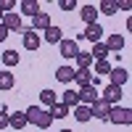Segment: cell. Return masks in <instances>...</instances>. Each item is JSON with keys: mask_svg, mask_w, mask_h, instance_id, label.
I'll return each mask as SVG.
<instances>
[{"mask_svg": "<svg viewBox=\"0 0 132 132\" xmlns=\"http://www.w3.org/2000/svg\"><path fill=\"white\" fill-rule=\"evenodd\" d=\"M108 108H111V106H106L101 98H98V101L90 106V116L93 119H101V122H108Z\"/></svg>", "mask_w": 132, "mask_h": 132, "instance_id": "obj_8", "label": "cell"}, {"mask_svg": "<svg viewBox=\"0 0 132 132\" xmlns=\"http://www.w3.org/2000/svg\"><path fill=\"white\" fill-rule=\"evenodd\" d=\"M77 95H79V106H87V108H90V106L98 101V98H101V95H98V87H93V85L82 87V90L77 93Z\"/></svg>", "mask_w": 132, "mask_h": 132, "instance_id": "obj_6", "label": "cell"}, {"mask_svg": "<svg viewBox=\"0 0 132 132\" xmlns=\"http://www.w3.org/2000/svg\"><path fill=\"white\" fill-rule=\"evenodd\" d=\"M0 58H3V63L11 69V66H16V63H19V53H16V50H5Z\"/></svg>", "mask_w": 132, "mask_h": 132, "instance_id": "obj_27", "label": "cell"}, {"mask_svg": "<svg viewBox=\"0 0 132 132\" xmlns=\"http://www.w3.org/2000/svg\"><path fill=\"white\" fill-rule=\"evenodd\" d=\"M108 122L129 127L132 124V108H127V106H111V108H108Z\"/></svg>", "mask_w": 132, "mask_h": 132, "instance_id": "obj_1", "label": "cell"}, {"mask_svg": "<svg viewBox=\"0 0 132 132\" xmlns=\"http://www.w3.org/2000/svg\"><path fill=\"white\" fill-rule=\"evenodd\" d=\"M103 32H106V29H103L101 24H90V27H87V29H85V32H82V35L77 37L74 42H77V45H79L82 40H90L93 45H95V42H101V37H103Z\"/></svg>", "mask_w": 132, "mask_h": 132, "instance_id": "obj_3", "label": "cell"}, {"mask_svg": "<svg viewBox=\"0 0 132 132\" xmlns=\"http://www.w3.org/2000/svg\"><path fill=\"white\" fill-rule=\"evenodd\" d=\"M0 24L5 27V32H21V29H24V24H21V16L16 13V11L3 13V21H0Z\"/></svg>", "mask_w": 132, "mask_h": 132, "instance_id": "obj_5", "label": "cell"}, {"mask_svg": "<svg viewBox=\"0 0 132 132\" xmlns=\"http://www.w3.org/2000/svg\"><path fill=\"white\" fill-rule=\"evenodd\" d=\"M108 77H111V85H116V87H124L129 82V71L124 69V66H111Z\"/></svg>", "mask_w": 132, "mask_h": 132, "instance_id": "obj_7", "label": "cell"}, {"mask_svg": "<svg viewBox=\"0 0 132 132\" xmlns=\"http://www.w3.org/2000/svg\"><path fill=\"white\" fill-rule=\"evenodd\" d=\"M13 85H16V77L8 69H0V90H11Z\"/></svg>", "mask_w": 132, "mask_h": 132, "instance_id": "obj_20", "label": "cell"}, {"mask_svg": "<svg viewBox=\"0 0 132 132\" xmlns=\"http://www.w3.org/2000/svg\"><path fill=\"white\" fill-rule=\"evenodd\" d=\"M98 95H101V101L106 106H119L122 103V87H116V85H106Z\"/></svg>", "mask_w": 132, "mask_h": 132, "instance_id": "obj_2", "label": "cell"}, {"mask_svg": "<svg viewBox=\"0 0 132 132\" xmlns=\"http://www.w3.org/2000/svg\"><path fill=\"white\" fill-rule=\"evenodd\" d=\"M74 58H77V69H90V66H93V58H90V53H85V50H79Z\"/></svg>", "mask_w": 132, "mask_h": 132, "instance_id": "obj_24", "label": "cell"}, {"mask_svg": "<svg viewBox=\"0 0 132 132\" xmlns=\"http://www.w3.org/2000/svg\"><path fill=\"white\" fill-rule=\"evenodd\" d=\"M58 8H61V11H74V8H77V3H74V0H61Z\"/></svg>", "mask_w": 132, "mask_h": 132, "instance_id": "obj_30", "label": "cell"}, {"mask_svg": "<svg viewBox=\"0 0 132 132\" xmlns=\"http://www.w3.org/2000/svg\"><path fill=\"white\" fill-rule=\"evenodd\" d=\"M5 37H8V32H5V27L0 24V42H5Z\"/></svg>", "mask_w": 132, "mask_h": 132, "instance_id": "obj_32", "label": "cell"}, {"mask_svg": "<svg viewBox=\"0 0 132 132\" xmlns=\"http://www.w3.org/2000/svg\"><path fill=\"white\" fill-rule=\"evenodd\" d=\"M90 58H93V61H106V58H108V48H106V42H95L93 50H90Z\"/></svg>", "mask_w": 132, "mask_h": 132, "instance_id": "obj_19", "label": "cell"}, {"mask_svg": "<svg viewBox=\"0 0 132 132\" xmlns=\"http://www.w3.org/2000/svg\"><path fill=\"white\" fill-rule=\"evenodd\" d=\"M61 40H63V29L56 27V24H50V27L45 29V42H50V45H58Z\"/></svg>", "mask_w": 132, "mask_h": 132, "instance_id": "obj_13", "label": "cell"}, {"mask_svg": "<svg viewBox=\"0 0 132 132\" xmlns=\"http://www.w3.org/2000/svg\"><path fill=\"white\" fill-rule=\"evenodd\" d=\"M48 111H50V116H53V122H56V119H63L66 114H69V108H66V106H61V103H56L53 108H48Z\"/></svg>", "mask_w": 132, "mask_h": 132, "instance_id": "obj_28", "label": "cell"}, {"mask_svg": "<svg viewBox=\"0 0 132 132\" xmlns=\"http://www.w3.org/2000/svg\"><path fill=\"white\" fill-rule=\"evenodd\" d=\"M0 129H8V111L0 108Z\"/></svg>", "mask_w": 132, "mask_h": 132, "instance_id": "obj_31", "label": "cell"}, {"mask_svg": "<svg viewBox=\"0 0 132 132\" xmlns=\"http://www.w3.org/2000/svg\"><path fill=\"white\" fill-rule=\"evenodd\" d=\"M56 79L58 82H74V69L71 66H58L56 69Z\"/></svg>", "mask_w": 132, "mask_h": 132, "instance_id": "obj_21", "label": "cell"}, {"mask_svg": "<svg viewBox=\"0 0 132 132\" xmlns=\"http://www.w3.org/2000/svg\"><path fill=\"white\" fill-rule=\"evenodd\" d=\"M90 79H93V71L90 69H74V82L79 85V90L90 85Z\"/></svg>", "mask_w": 132, "mask_h": 132, "instance_id": "obj_16", "label": "cell"}, {"mask_svg": "<svg viewBox=\"0 0 132 132\" xmlns=\"http://www.w3.org/2000/svg\"><path fill=\"white\" fill-rule=\"evenodd\" d=\"M58 53H61L63 58H74L77 53H79V45H77L74 40H61L58 42Z\"/></svg>", "mask_w": 132, "mask_h": 132, "instance_id": "obj_9", "label": "cell"}, {"mask_svg": "<svg viewBox=\"0 0 132 132\" xmlns=\"http://www.w3.org/2000/svg\"><path fill=\"white\" fill-rule=\"evenodd\" d=\"M61 132H74V129H61Z\"/></svg>", "mask_w": 132, "mask_h": 132, "instance_id": "obj_33", "label": "cell"}, {"mask_svg": "<svg viewBox=\"0 0 132 132\" xmlns=\"http://www.w3.org/2000/svg\"><path fill=\"white\" fill-rule=\"evenodd\" d=\"M124 45H127V40H124L122 35H108V40H106L108 53H122V50H124Z\"/></svg>", "mask_w": 132, "mask_h": 132, "instance_id": "obj_11", "label": "cell"}, {"mask_svg": "<svg viewBox=\"0 0 132 132\" xmlns=\"http://www.w3.org/2000/svg\"><path fill=\"white\" fill-rule=\"evenodd\" d=\"M58 103L66 106V108H77V106H79V95H77V90H66V93L61 95Z\"/></svg>", "mask_w": 132, "mask_h": 132, "instance_id": "obj_18", "label": "cell"}, {"mask_svg": "<svg viewBox=\"0 0 132 132\" xmlns=\"http://www.w3.org/2000/svg\"><path fill=\"white\" fill-rule=\"evenodd\" d=\"M13 8H16V3H13V0H0V11H3V13H11Z\"/></svg>", "mask_w": 132, "mask_h": 132, "instance_id": "obj_29", "label": "cell"}, {"mask_svg": "<svg viewBox=\"0 0 132 132\" xmlns=\"http://www.w3.org/2000/svg\"><path fill=\"white\" fill-rule=\"evenodd\" d=\"M108 71H111L108 61H93V74L95 77H108Z\"/></svg>", "mask_w": 132, "mask_h": 132, "instance_id": "obj_23", "label": "cell"}, {"mask_svg": "<svg viewBox=\"0 0 132 132\" xmlns=\"http://www.w3.org/2000/svg\"><path fill=\"white\" fill-rule=\"evenodd\" d=\"M119 11V5L114 3V0H101V11H98V13H106V16H114Z\"/></svg>", "mask_w": 132, "mask_h": 132, "instance_id": "obj_26", "label": "cell"}, {"mask_svg": "<svg viewBox=\"0 0 132 132\" xmlns=\"http://www.w3.org/2000/svg\"><path fill=\"white\" fill-rule=\"evenodd\" d=\"M74 119H77V122H79V124H85V122H90V108H87V106H77L74 108Z\"/></svg>", "mask_w": 132, "mask_h": 132, "instance_id": "obj_25", "label": "cell"}, {"mask_svg": "<svg viewBox=\"0 0 132 132\" xmlns=\"http://www.w3.org/2000/svg\"><path fill=\"white\" fill-rule=\"evenodd\" d=\"M32 124H37L40 129H45V132H48V127L53 124V116H50V111H45V108H40V111H37V116H35V122H32Z\"/></svg>", "mask_w": 132, "mask_h": 132, "instance_id": "obj_15", "label": "cell"}, {"mask_svg": "<svg viewBox=\"0 0 132 132\" xmlns=\"http://www.w3.org/2000/svg\"><path fill=\"white\" fill-rule=\"evenodd\" d=\"M19 8H21V13H24V16H32V19H35L40 11H42L37 0H21V3H19Z\"/></svg>", "mask_w": 132, "mask_h": 132, "instance_id": "obj_14", "label": "cell"}, {"mask_svg": "<svg viewBox=\"0 0 132 132\" xmlns=\"http://www.w3.org/2000/svg\"><path fill=\"white\" fill-rule=\"evenodd\" d=\"M40 103L48 106V108H53V106L58 103V95L53 93V90H42V93H40Z\"/></svg>", "mask_w": 132, "mask_h": 132, "instance_id": "obj_22", "label": "cell"}, {"mask_svg": "<svg viewBox=\"0 0 132 132\" xmlns=\"http://www.w3.org/2000/svg\"><path fill=\"white\" fill-rule=\"evenodd\" d=\"M48 27H50V16L45 13V11H40V13L32 19V27H29V29H32V32H45Z\"/></svg>", "mask_w": 132, "mask_h": 132, "instance_id": "obj_10", "label": "cell"}, {"mask_svg": "<svg viewBox=\"0 0 132 132\" xmlns=\"http://www.w3.org/2000/svg\"><path fill=\"white\" fill-rule=\"evenodd\" d=\"M21 37H24V40H21V42H24V48L27 50H40V45H42V37L37 35V32H32V29H21Z\"/></svg>", "mask_w": 132, "mask_h": 132, "instance_id": "obj_4", "label": "cell"}, {"mask_svg": "<svg viewBox=\"0 0 132 132\" xmlns=\"http://www.w3.org/2000/svg\"><path fill=\"white\" fill-rule=\"evenodd\" d=\"M0 21H3V11H0Z\"/></svg>", "mask_w": 132, "mask_h": 132, "instance_id": "obj_34", "label": "cell"}, {"mask_svg": "<svg viewBox=\"0 0 132 132\" xmlns=\"http://www.w3.org/2000/svg\"><path fill=\"white\" fill-rule=\"evenodd\" d=\"M8 127H13V129H24V127H27V116H24V111H13V114H8Z\"/></svg>", "mask_w": 132, "mask_h": 132, "instance_id": "obj_17", "label": "cell"}, {"mask_svg": "<svg viewBox=\"0 0 132 132\" xmlns=\"http://www.w3.org/2000/svg\"><path fill=\"white\" fill-rule=\"evenodd\" d=\"M79 16H82V21H85L87 27H90V24H98V8H95V5H82V8H79Z\"/></svg>", "mask_w": 132, "mask_h": 132, "instance_id": "obj_12", "label": "cell"}]
</instances>
